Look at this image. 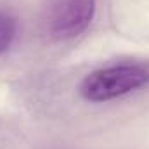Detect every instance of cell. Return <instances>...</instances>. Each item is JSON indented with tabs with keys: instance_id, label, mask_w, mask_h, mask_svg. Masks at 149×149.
<instances>
[{
	"instance_id": "6da1fadb",
	"label": "cell",
	"mask_w": 149,
	"mask_h": 149,
	"mask_svg": "<svg viewBox=\"0 0 149 149\" xmlns=\"http://www.w3.org/2000/svg\"><path fill=\"white\" fill-rule=\"evenodd\" d=\"M149 83V70L139 64H118L87 74L80 83V95L88 102H106L132 94Z\"/></svg>"
},
{
	"instance_id": "7a4b0ae2",
	"label": "cell",
	"mask_w": 149,
	"mask_h": 149,
	"mask_svg": "<svg viewBox=\"0 0 149 149\" xmlns=\"http://www.w3.org/2000/svg\"><path fill=\"white\" fill-rule=\"evenodd\" d=\"M95 14V0H49L43 28L54 40H70L83 33Z\"/></svg>"
},
{
	"instance_id": "3957f363",
	"label": "cell",
	"mask_w": 149,
	"mask_h": 149,
	"mask_svg": "<svg viewBox=\"0 0 149 149\" xmlns=\"http://www.w3.org/2000/svg\"><path fill=\"white\" fill-rule=\"evenodd\" d=\"M16 31H17L16 19H14L9 12L0 10V56H2V54L10 47V43L14 42Z\"/></svg>"
}]
</instances>
